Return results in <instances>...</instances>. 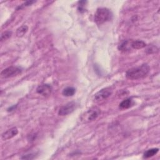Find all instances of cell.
<instances>
[{
    "label": "cell",
    "mask_w": 160,
    "mask_h": 160,
    "mask_svg": "<svg viewBox=\"0 0 160 160\" xmlns=\"http://www.w3.org/2000/svg\"><path fill=\"white\" fill-rule=\"evenodd\" d=\"M22 70L20 68L16 66H10L4 70L1 73V76L3 78H8L16 76L21 73Z\"/></svg>",
    "instance_id": "cell-5"
},
{
    "label": "cell",
    "mask_w": 160,
    "mask_h": 160,
    "mask_svg": "<svg viewBox=\"0 0 160 160\" xmlns=\"http://www.w3.org/2000/svg\"><path fill=\"white\" fill-rule=\"evenodd\" d=\"M28 30V27L27 26H26V25L21 26L17 30L16 36L18 37H22L26 33Z\"/></svg>",
    "instance_id": "cell-14"
},
{
    "label": "cell",
    "mask_w": 160,
    "mask_h": 160,
    "mask_svg": "<svg viewBox=\"0 0 160 160\" xmlns=\"http://www.w3.org/2000/svg\"><path fill=\"white\" fill-rule=\"evenodd\" d=\"M149 72V67L147 64L128 70L126 73V77L130 80H139L144 78Z\"/></svg>",
    "instance_id": "cell-1"
},
{
    "label": "cell",
    "mask_w": 160,
    "mask_h": 160,
    "mask_svg": "<svg viewBox=\"0 0 160 160\" xmlns=\"http://www.w3.org/2000/svg\"><path fill=\"white\" fill-rule=\"evenodd\" d=\"M158 51V48L156 46L153 45L149 46L146 49V52L148 53V54H153V53H155Z\"/></svg>",
    "instance_id": "cell-15"
},
{
    "label": "cell",
    "mask_w": 160,
    "mask_h": 160,
    "mask_svg": "<svg viewBox=\"0 0 160 160\" xmlns=\"http://www.w3.org/2000/svg\"><path fill=\"white\" fill-rule=\"evenodd\" d=\"M76 93V89L73 87H67L63 90L62 94L63 96L70 97L73 96Z\"/></svg>",
    "instance_id": "cell-13"
},
{
    "label": "cell",
    "mask_w": 160,
    "mask_h": 160,
    "mask_svg": "<svg viewBox=\"0 0 160 160\" xmlns=\"http://www.w3.org/2000/svg\"><path fill=\"white\" fill-rule=\"evenodd\" d=\"M146 46V44L145 42L141 40H131V47L133 49H142L144 48Z\"/></svg>",
    "instance_id": "cell-9"
},
{
    "label": "cell",
    "mask_w": 160,
    "mask_h": 160,
    "mask_svg": "<svg viewBox=\"0 0 160 160\" xmlns=\"http://www.w3.org/2000/svg\"><path fill=\"white\" fill-rule=\"evenodd\" d=\"M52 91V87L48 84H42L39 86L36 89V92L43 96H49Z\"/></svg>",
    "instance_id": "cell-7"
},
{
    "label": "cell",
    "mask_w": 160,
    "mask_h": 160,
    "mask_svg": "<svg viewBox=\"0 0 160 160\" xmlns=\"http://www.w3.org/2000/svg\"><path fill=\"white\" fill-rule=\"evenodd\" d=\"M12 34V32L11 31H5V32H3L2 35H1V41H3L5 40H7L9 38L11 37Z\"/></svg>",
    "instance_id": "cell-16"
},
{
    "label": "cell",
    "mask_w": 160,
    "mask_h": 160,
    "mask_svg": "<svg viewBox=\"0 0 160 160\" xmlns=\"http://www.w3.org/2000/svg\"><path fill=\"white\" fill-rule=\"evenodd\" d=\"M113 14L112 11L106 8H98L95 14L94 20L98 25H101L106 22L109 21L112 19Z\"/></svg>",
    "instance_id": "cell-2"
},
{
    "label": "cell",
    "mask_w": 160,
    "mask_h": 160,
    "mask_svg": "<svg viewBox=\"0 0 160 160\" xmlns=\"http://www.w3.org/2000/svg\"><path fill=\"white\" fill-rule=\"evenodd\" d=\"M18 133V130L16 128H12L7 131L4 132L2 135V139L4 141L10 139L15 136Z\"/></svg>",
    "instance_id": "cell-8"
},
{
    "label": "cell",
    "mask_w": 160,
    "mask_h": 160,
    "mask_svg": "<svg viewBox=\"0 0 160 160\" xmlns=\"http://www.w3.org/2000/svg\"><path fill=\"white\" fill-rule=\"evenodd\" d=\"M131 40H125L118 46V49L120 51L123 52H126L131 50Z\"/></svg>",
    "instance_id": "cell-11"
},
{
    "label": "cell",
    "mask_w": 160,
    "mask_h": 160,
    "mask_svg": "<svg viewBox=\"0 0 160 160\" xmlns=\"http://www.w3.org/2000/svg\"><path fill=\"white\" fill-rule=\"evenodd\" d=\"M133 101L131 98H128L125 100H123L119 106V108L121 110H125V109H128L133 106Z\"/></svg>",
    "instance_id": "cell-10"
},
{
    "label": "cell",
    "mask_w": 160,
    "mask_h": 160,
    "mask_svg": "<svg viewBox=\"0 0 160 160\" xmlns=\"http://www.w3.org/2000/svg\"><path fill=\"white\" fill-rule=\"evenodd\" d=\"M35 3V2L34 1H28V2H26L24 4H23L22 5L23 6H25V7H27V6H30V5H31L33 3Z\"/></svg>",
    "instance_id": "cell-17"
},
{
    "label": "cell",
    "mask_w": 160,
    "mask_h": 160,
    "mask_svg": "<svg viewBox=\"0 0 160 160\" xmlns=\"http://www.w3.org/2000/svg\"><path fill=\"white\" fill-rule=\"evenodd\" d=\"M159 151V149L158 148H151L149 149L148 150H147L146 151H145V153L143 154V158H151L153 156H154V155H156L158 152Z\"/></svg>",
    "instance_id": "cell-12"
},
{
    "label": "cell",
    "mask_w": 160,
    "mask_h": 160,
    "mask_svg": "<svg viewBox=\"0 0 160 160\" xmlns=\"http://www.w3.org/2000/svg\"><path fill=\"white\" fill-rule=\"evenodd\" d=\"M101 113L100 109L98 107H93L83 114L80 118L81 121L83 123H89L98 118Z\"/></svg>",
    "instance_id": "cell-3"
},
{
    "label": "cell",
    "mask_w": 160,
    "mask_h": 160,
    "mask_svg": "<svg viewBox=\"0 0 160 160\" xmlns=\"http://www.w3.org/2000/svg\"><path fill=\"white\" fill-rule=\"evenodd\" d=\"M112 93H113V89L111 88L108 87V88H103L94 94V100L96 102H99V101H103L109 98L112 94Z\"/></svg>",
    "instance_id": "cell-4"
},
{
    "label": "cell",
    "mask_w": 160,
    "mask_h": 160,
    "mask_svg": "<svg viewBox=\"0 0 160 160\" xmlns=\"http://www.w3.org/2000/svg\"><path fill=\"white\" fill-rule=\"evenodd\" d=\"M76 108V103L75 102H70L62 106L58 112L60 116H66L73 113Z\"/></svg>",
    "instance_id": "cell-6"
}]
</instances>
